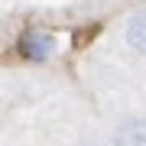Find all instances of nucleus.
I'll list each match as a JSON object with an SVG mask.
<instances>
[{
  "instance_id": "3",
  "label": "nucleus",
  "mask_w": 146,
  "mask_h": 146,
  "mask_svg": "<svg viewBox=\"0 0 146 146\" xmlns=\"http://www.w3.org/2000/svg\"><path fill=\"white\" fill-rule=\"evenodd\" d=\"M123 42H127L130 52H136V55L146 58V10H136L130 20H127V26H123Z\"/></svg>"
},
{
  "instance_id": "2",
  "label": "nucleus",
  "mask_w": 146,
  "mask_h": 146,
  "mask_svg": "<svg viewBox=\"0 0 146 146\" xmlns=\"http://www.w3.org/2000/svg\"><path fill=\"white\" fill-rule=\"evenodd\" d=\"M114 146H146V114H127L114 123Z\"/></svg>"
},
{
  "instance_id": "1",
  "label": "nucleus",
  "mask_w": 146,
  "mask_h": 146,
  "mask_svg": "<svg viewBox=\"0 0 146 146\" xmlns=\"http://www.w3.org/2000/svg\"><path fill=\"white\" fill-rule=\"evenodd\" d=\"M58 52V39L52 29H42V26H29L16 36V55L29 65H42L49 58H55Z\"/></svg>"
}]
</instances>
